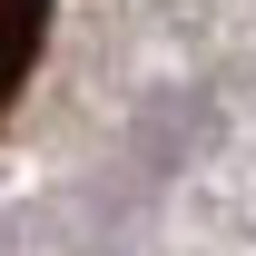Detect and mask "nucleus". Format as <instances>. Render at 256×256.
I'll list each match as a JSON object with an SVG mask.
<instances>
[{
	"mask_svg": "<svg viewBox=\"0 0 256 256\" xmlns=\"http://www.w3.org/2000/svg\"><path fill=\"white\" fill-rule=\"evenodd\" d=\"M30 40H40V0H0V108H10V79L30 60Z\"/></svg>",
	"mask_w": 256,
	"mask_h": 256,
	"instance_id": "1",
	"label": "nucleus"
}]
</instances>
